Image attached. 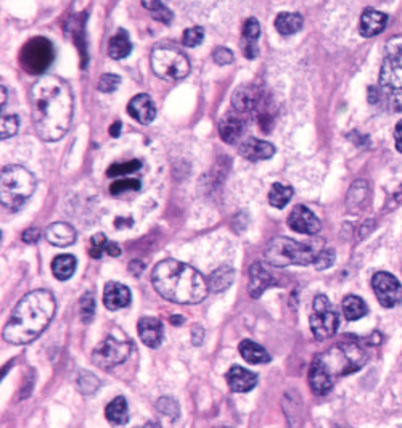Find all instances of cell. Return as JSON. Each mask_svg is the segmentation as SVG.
<instances>
[{
  "label": "cell",
  "mask_w": 402,
  "mask_h": 428,
  "mask_svg": "<svg viewBox=\"0 0 402 428\" xmlns=\"http://www.w3.org/2000/svg\"><path fill=\"white\" fill-rule=\"evenodd\" d=\"M57 311L55 296L49 290H34L23 296L11 313L4 328L5 342L11 345H26L37 338Z\"/></svg>",
  "instance_id": "2"
},
{
  "label": "cell",
  "mask_w": 402,
  "mask_h": 428,
  "mask_svg": "<svg viewBox=\"0 0 402 428\" xmlns=\"http://www.w3.org/2000/svg\"><path fill=\"white\" fill-rule=\"evenodd\" d=\"M333 262H335V250L325 248V250L320 251L314 265H316L317 271H325V269L333 266Z\"/></svg>",
  "instance_id": "43"
},
{
  "label": "cell",
  "mask_w": 402,
  "mask_h": 428,
  "mask_svg": "<svg viewBox=\"0 0 402 428\" xmlns=\"http://www.w3.org/2000/svg\"><path fill=\"white\" fill-rule=\"evenodd\" d=\"M151 284L165 300L177 304H196L208 296L209 285L203 275L185 262L165 260L155 266Z\"/></svg>",
  "instance_id": "3"
},
{
  "label": "cell",
  "mask_w": 402,
  "mask_h": 428,
  "mask_svg": "<svg viewBox=\"0 0 402 428\" xmlns=\"http://www.w3.org/2000/svg\"><path fill=\"white\" fill-rule=\"evenodd\" d=\"M132 351V343L127 340H118L114 337H107L98 345L92 354L95 364L102 369H112L119 366L129 357Z\"/></svg>",
  "instance_id": "11"
},
{
  "label": "cell",
  "mask_w": 402,
  "mask_h": 428,
  "mask_svg": "<svg viewBox=\"0 0 402 428\" xmlns=\"http://www.w3.org/2000/svg\"><path fill=\"white\" fill-rule=\"evenodd\" d=\"M367 359L365 351L354 342H343L314 357L309 367V386L317 395H327L335 380L359 371Z\"/></svg>",
  "instance_id": "4"
},
{
  "label": "cell",
  "mask_w": 402,
  "mask_h": 428,
  "mask_svg": "<svg viewBox=\"0 0 402 428\" xmlns=\"http://www.w3.org/2000/svg\"><path fill=\"white\" fill-rule=\"evenodd\" d=\"M242 357L249 364H267L271 362V354L267 353L266 348H262L261 345L252 342V340H243L238 347Z\"/></svg>",
  "instance_id": "24"
},
{
  "label": "cell",
  "mask_w": 402,
  "mask_h": 428,
  "mask_svg": "<svg viewBox=\"0 0 402 428\" xmlns=\"http://www.w3.org/2000/svg\"><path fill=\"white\" fill-rule=\"evenodd\" d=\"M203 39H205V31H203V28H200V26L187 29V31H185L184 36H182L185 47L200 45L203 42Z\"/></svg>",
  "instance_id": "40"
},
{
  "label": "cell",
  "mask_w": 402,
  "mask_h": 428,
  "mask_svg": "<svg viewBox=\"0 0 402 428\" xmlns=\"http://www.w3.org/2000/svg\"><path fill=\"white\" fill-rule=\"evenodd\" d=\"M45 238L54 246L65 248V246L76 242V231L73 226L66 224V222H54V224L45 229Z\"/></svg>",
  "instance_id": "23"
},
{
  "label": "cell",
  "mask_w": 402,
  "mask_h": 428,
  "mask_svg": "<svg viewBox=\"0 0 402 428\" xmlns=\"http://www.w3.org/2000/svg\"><path fill=\"white\" fill-rule=\"evenodd\" d=\"M234 277H235V271L232 269L230 266H220L215 269V271L209 275V289H211L213 291L219 293V291H224L229 289V287L232 285V282H234Z\"/></svg>",
  "instance_id": "28"
},
{
  "label": "cell",
  "mask_w": 402,
  "mask_h": 428,
  "mask_svg": "<svg viewBox=\"0 0 402 428\" xmlns=\"http://www.w3.org/2000/svg\"><path fill=\"white\" fill-rule=\"evenodd\" d=\"M132 50V42L129 39V34L126 31H119L116 36L112 37L108 44V55L113 58V60H121V58H126L131 54Z\"/></svg>",
  "instance_id": "29"
},
{
  "label": "cell",
  "mask_w": 402,
  "mask_h": 428,
  "mask_svg": "<svg viewBox=\"0 0 402 428\" xmlns=\"http://www.w3.org/2000/svg\"><path fill=\"white\" fill-rule=\"evenodd\" d=\"M394 140H396V149H398V151H401L402 154V120L398 122V125H396Z\"/></svg>",
  "instance_id": "48"
},
{
  "label": "cell",
  "mask_w": 402,
  "mask_h": 428,
  "mask_svg": "<svg viewBox=\"0 0 402 428\" xmlns=\"http://www.w3.org/2000/svg\"><path fill=\"white\" fill-rule=\"evenodd\" d=\"M218 428H224V427H218Z\"/></svg>",
  "instance_id": "56"
},
{
  "label": "cell",
  "mask_w": 402,
  "mask_h": 428,
  "mask_svg": "<svg viewBox=\"0 0 402 428\" xmlns=\"http://www.w3.org/2000/svg\"><path fill=\"white\" fill-rule=\"evenodd\" d=\"M141 189V180L137 179H118L110 185L112 195H121L124 192H136Z\"/></svg>",
  "instance_id": "38"
},
{
  "label": "cell",
  "mask_w": 402,
  "mask_h": 428,
  "mask_svg": "<svg viewBox=\"0 0 402 428\" xmlns=\"http://www.w3.org/2000/svg\"><path fill=\"white\" fill-rule=\"evenodd\" d=\"M261 36V26L259 21L256 18H248L243 25V33H242V39L247 40H254L258 42V39Z\"/></svg>",
  "instance_id": "41"
},
{
  "label": "cell",
  "mask_w": 402,
  "mask_h": 428,
  "mask_svg": "<svg viewBox=\"0 0 402 428\" xmlns=\"http://www.w3.org/2000/svg\"><path fill=\"white\" fill-rule=\"evenodd\" d=\"M121 127H122L121 122H119V121H116L114 125H113L112 127H110V134H112L113 137H118V136H119V132H121Z\"/></svg>",
  "instance_id": "51"
},
{
  "label": "cell",
  "mask_w": 402,
  "mask_h": 428,
  "mask_svg": "<svg viewBox=\"0 0 402 428\" xmlns=\"http://www.w3.org/2000/svg\"><path fill=\"white\" fill-rule=\"evenodd\" d=\"M388 25V15L374 8H365L362 16H360L359 31L364 37H374L377 34L384 31Z\"/></svg>",
  "instance_id": "22"
},
{
  "label": "cell",
  "mask_w": 402,
  "mask_h": 428,
  "mask_svg": "<svg viewBox=\"0 0 402 428\" xmlns=\"http://www.w3.org/2000/svg\"><path fill=\"white\" fill-rule=\"evenodd\" d=\"M121 84V78L118 74H103L98 82V89L100 92H114Z\"/></svg>",
  "instance_id": "44"
},
{
  "label": "cell",
  "mask_w": 402,
  "mask_h": 428,
  "mask_svg": "<svg viewBox=\"0 0 402 428\" xmlns=\"http://www.w3.org/2000/svg\"><path fill=\"white\" fill-rule=\"evenodd\" d=\"M107 237H105L103 233H97V236H94L90 240V256L95 258V260L102 258L103 253H107Z\"/></svg>",
  "instance_id": "42"
},
{
  "label": "cell",
  "mask_w": 402,
  "mask_h": 428,
  "mask_svg": "<svg viewBox=\"0 0 402 428\" xmlns=\"http://www.w3.org/2000/svg\"><path fill=\"white\" fill-rule=\"evenodd\" d=\"M78 386L83 395H94L100 388V380L89 371H81L78 375Z\"/></svg>",
  "instance_id": "33"
},
{
  "label": "cell",
  "mask_w": 402,
  "mask_h": 428,
  "mask_svg": "<svg viewBox=\"0 0 402 428\" xmlns=\"http://www.w3.org/2000/svg\"><path fill=\"white\" fill-rule=\"evenodd\" d=\"M380 91L396 111H402V49L386 57L380 69Z\"/></svg>",
  "instance_id": "8"
},
{
  "label": "cell",
  "mask_w": 402,
  "mask_h": 428,
  "mask_svg": "<svg viewBox=\"0 0 402 428\" xmlns=\"http://www.w3.org/2000/svg\"><path fill=\"white\" fill-rule=\"evenodd\" d=\"M169 320H171L174 325H182L184 324V318H180V316H174V318H171Z\"/></svg>",
  "instance_id": "53"
},
{
  "label": "cell",
  "mask_w": 402,
  "mask_h": 428,
  "mask_svg": "<svg viewBox=\"0 0 402 428\" xmlns=\"http://www.w3.org/2000/svg\"><path fill=\"white\" fill-rule=\"evenodd\" d=\"M291 198H293V187L285 185V184H273L269 192V203L273 208L282 209L287 207Z\"/></svg>",
  "instance_id": "31"
},
{
  "label": "cell",
  "mask_w": 402,
  "mask_h": 428,
  "mask_svg": "<svg viewBox=\"0 0 402 428\" xmlns=\"http://www.w3.org/2000/svg\"><path fill=\"white\" fill-rule=\"evenodd\" d=\"M108 422H112L113 425H126L129 422V407H127V401L122 396L114 398V400L108 404L107 410Z\"/></svg>",
  "instance_id": "26"
},
{
  "label": "cell",
  "mask_w": 402,
  "mask_h": 428,
  "mask_svg": "<svg viewBox=\"0 0 402 428\" xmlns=\"http://www.w3.org/2000/svg\"><path fill=\"white\" fill-rule=\"evenodd\" d=\"M138 337L148 348H160L162 343V324L156 318H142L137 324Z\"/></svg>",
  "instance_id": "21"
},
{
  "label": "cell",
  "mask_w": 402,
  "mask_h": 428,
  "mask_svg": "<svg viewBox=\"0 0 402 428\" xmlns=\"http://www.w3.org/2000/svg\"><path fill=\"white\" fill-rule=\"evenodd\" d=\"M145 269V265L141 261V260H134L131 265H129V271L134 274V275H141Z\"/></svg>",
  "instance_id": "49"
},
{
  "label": "cell",
  "mask_w": 402,
  "mask_h": 428,
  "mask_svg": "<svg viewBox=\"0 0 402 428\" xmlns=\"http://www.w3.org/2000/svg\"><path fill=\"white\" fill-rule=\"evenodd\" d=\"M277 280L272 277V274L267 271V267L262 265V262H254V265L249 267V295L254 300L261 298L262 293H264L269 287L276 285Z\"/></svg>",
  "instance_id": "16"
},
{
  "label": "cell",
  "mask_w": 402,
  "mask_h": 428,
  "mask_svg": "<svg viewBox=\"0 0 402 428\" xmlns=\"http://www.w3.org/2000/svg\"><path fill=\"white\" fill-rule=\"evenodd\" d=\"M145 7L148 8L150 15L153 16L156 21L165 23V25H169L172 21V11L167 7H165L158 0H150V2H143Z\"/></svg>",
  "instance_id": "34"
},
{
  "label": "cell",
  "mask_w": 402,
  "mask_h": 428,
  "mask_svg": "<svg viewBox=\"0 0 402 428\" xmlns=\"http://www.w3.org/2000/svg\"><path fill=\"white\" fill-rule=\"evenodd\" d=\"M305 20L300 13H293V11H282L276 18V29L282 36H291L301 31Z\"/></svg>",
  "instance_id": "25"
},
{
  "label": "cell",
  "mask_w": 402,
  "mask_h": 428,
  "mask_svg": "<svg viewBox=\"0 0 402 428\" xmlns=\"http://www.w3.org/2000/svg\"><path fill=\"white\" fill-rule=\"evenodd\" d=\"M31 113L37 136L45 142H55L69 131L73 121V91L58 76H42L32 86Z\"/></svg>",
  "instance_id": "1"
},
{
  "label": "cell",
  "mask_w": 402,
  "mask_h": 428,
  "mask_svg": "<svg viewBox=\"0 0 402 428\" xmlns=\"http://www.w3.org/2000/svg\"><path fill=\"white\" fill-rule=\"evenodd\" d=\"M143 428H161V425L158 422H147V424L143 425Z\"/></svg>",
  "instance_id": "54"
},
{
  "label": "cell",
  "mask_w": 402,
  "mask_h": 428,
  "mask_svg": "<svg viewBox=\"0 0 402 428\" xmlns=\"http://www.w3.org/2000/svg\"><path fill=\"white\" fill-rule=\"evenodd\" d=\"M225 380L229 388L235 393H248L258 385V375L240 366L230 367V371L225 374Z\"/></svg>",
  "instance_id": "17"
},
{
  "label": "cell",
  "mask_w": 402,
  "mask_h": 428,
  "mask_svg": "<svg viewBox=\"0 0 402 428\" xmlns=\"http://www.w3.org/2000/svg\"><path fill=\"white\" fill-rule=\"evenodd\" d=\"M203 337H205V332H203V328L200 325H194V328H191V342H194L195 347H198V345L203 343Z\"/></svg>",
  "instance_id": "47"
},
{
  "label": "cell",
  "mask_w": 402,
  "mask_h": 428,
  "mask_svg": "<svg viewBox=\"0 0 402 428\" xmlns=\"http://www.w3.org/2000/svg\"><path fill=\"white\" fill-rule=\"evenodd\" d=\"M141 166H142V163L138 160H131V161H126V163H114L113 166H110L108 175H110V178H119V175L138 171Z\"/></svg>",
  "instance_id": "37"
},
{
  "label": "cell",
  "mask_w": 402,
  "mask_h": 428,
  "mask_svg": "<svg viewBox=\"0 0 402 428\" xmlns=\"http://www.w3.org/2000/svg\"><path fill=\"white\" fill-rule=\"evenodd\" d=\"M262 102V93L256 86L247 84L238 87V89L232 93V108L238 111L240 115L252 113V111L258 110Z\"/></svg>",
  "instance_id": "14"
},
{
  "label": "cell",
  "mask_w": 402,
  "mask_h": 428,
  "mask_svg": "<svg viewBox=\"0 0 402 428\" xmlns=\"http://www.w3.org/2000/svg\"><path fill=\"white\" fill-rule=\"evenodd\" d=\"M103 303L107 309L110 311H118L126 306H129L131 303V290L126 285L119 282H108L105 285L103 291Z\"/></svg>",
  "instance_id": "20"
},
{
  "label": "cell",
  "mask_w": 402,
  "mask_h": 428,
  "mask_svg": "<svg viewBox=\"0 0 402 428\" xmlns=\"http://www.w3.org/2000/svg\"><path fill=\"white\" fill-rule=\"evenodd\" d=\"M240 154L243 158H247L249 161H261V160H269L276 154V146L266 140H259L254 137H249L243 140L238 146Z\"/></svg>",
  "instance_id": "19"
},
{
  "label": "cell",
  "mask_w": 402,
  "mask_h": 428,
  "mask_svg": "<svg viewBox=\"0 0 402 428\" xmlns=\"http://www.w3.org/2000/svg\"><path fill=\"white\" fill-rule=\"evenodd\" d=\"M107 255H110V256H119L121 255V248L114 242H108V245H107Z\"/></svg>",
  "instance_id": "50"
},
{
  "label": "cell",
  "mask_w": 402,
  "mask_h": 428,
  "mask_svg": "<svg viewBox=\"0 0 402 428\" xmlns=\"http://www.w3.org/2000/svg\"><path fill=\"white\" fill-rule=\"evenodd\" d=\"M54 45L45 37H34L26 42L20 54L21 66L31 74H42L54 62Z\"/></svg>",
  "instance_id": "9"
},
{
  "label": "cell",
  "mask_w": 402,
  "mask_h": 428,
  "mask_svg": "<svg viewBox=\"0 0 402 428\" xmlns=\"http://www.w3.org/2000/svg\"><path fill=\"white\" fill-rule=\"evenodd\" d=\"M36 190V178L26 168L11 164L0 174V202L8 211H18Z\"/></svg>",
  "instance_id": "6"
},
{
  "label": "cell",
  "mask_w": 402,
  "mask_h": 428,
  "mask_svg": "<svg viewBox=\"0 0 402 428\" xmlns=\"http://www.w3.org/2000/svg\"><path fill=\"white\" fill-rule=\"evenodd\" d=\"M213 60L220 64V66H223V64H230L234 62V54H232V50L227 49V47H218V49L213 52Z\"/></svg>",
  "instance_id": "45"
},
{
  "label": "cell",
  "mask_w": 402,
  "mask_h": 428,
  "mask_svg": "<svg viewBox=\"0 0 402 428\" xmlns=\"http://www.w3.org/2000/svg\"><path fill=\"white\" fill-rule=\"evenodd\" d=\"M23 242L28 243V245H34L39 242L40 238V231L36 227H31V229H26L25 232H23Z\"/></svg>",
  "instance_id": "46"
},
{
  "label": "cell",
  "mask_w": 402,
  "mask_h": 428,
  "mask_svg": "<svg viewBox=\"0 0 402 428\" xmlns=\"http://www.w3.org/2000/svg\"><path fill=\"white\" fill-rule=\"evenodd\" d=\"M367 195H369V184L365 180H355L348 192V207L351 209L360 207L365 202Z\"/></svg>",
  "instance_id": "32"
},
{
  "label": "cell",
  "mask_w": 402,
  "mask_h": 428,
  "mask_svg": "<svg viewBox=\"0 0 402 428\" xmlns=\"http://www.w3.org/2000/svg\"><path fill=\"white\" fill-rule=\"evenodd\" d=\"M372 287L383 308H394L402 301V285L393 274L377 272L372 277Z\"/></svg>",
  "instance_id": "12"
},
{
  "label": "cell",
  "mask_w": 402,
  "mask_h": 428,
  "mask_svg": "<svg viewBox=\"0 0 402 428\" xmlns=\"http://www.w3.org/2000/svg\"><path fill=\"white\" fill-rule=\"evenodd\" d=\"M367 313H369V309H367V304L360 296L349 295L343 300V314H345L348 320H359Z\"/></svg>",
  "instance_id": "30"
},
{
  "label": "cell",
  "mask_w": 402,
  "mask_h": 428,
  "mask_svg": "<svg viewBox=\"0 0 402 428\" xmlns=\"http://www.w3.org/2000/svg\"><path fill=\"white\" fill-rule=\"evenodd\" d=\"M244 132V120L243 115L232 110L227 111L219 122V134L227 144H235Z\"/></svg>",
  "instance_id": "15"
},
{
  "label": "cell",
  "mask_w": 402,
  "mask_h": 428,
  "mask_svg": "<svg viewBox=\"0 0 402 428\" xmlns=\"http://www.w3.org/2000/svg\"><path fill=\"white\" fill-rule=\"evenodd\" d=\"M288 226L291 231L298 233H306V236H316L320 231V221L311 209L298 204L295 207L288 216Z\"/></svg>",
  "instance_id": "13"
},
{
  "label": "cell",
  "mask_w": 402,
  "mask_h": 428,
  "mask_svg": "<svg viewBox=\"0 0 402 428\" xmlns=\"http://www.w3.org/2000/svg\"><path fill=\"white\" fill-rule=\"evenodd\" d=\"M151 69L165 81H180L190 73L187 55L171 47H156L151 52Z\"/></svg>",
  "instance_id": "7"
},
{
  "label": "cell",
  "mask_w": 402,
  "mask_h": 428,
  "mask_svg": "<svg viewBox=\"0 0 402 428\" xmlns=\"http://www.w3.org/2000/svg\"><path fill=\"white\" fill-rule=\"evenodd\" d=\"M312 308L314 313L311 319H309V325H311L314 337L319 340L333 337L338 330V325H340V318H338L336 311L331 306L329 298L325 295L316 296Z\"/></svg>",
  "instance_id": "10"
},
{
  "label": "cell",
  "mask_w": 402,
  "mask_h": 428,
  "mask_svg": "<svg viewBox=\"0 0 402 428\" xmlns=\"http://www.w3.org/2000/svg\"><path fill=\"white\" fill-rule=\"evenodd\" d=\"M95 316V298L94 293L87 291L81 298V319H83L84 324H90L92 319Z\"/></svg>",
  "instance_id": "36"
},
{
  "label": "cell",
  "mask_w": 402,
  "mask_h": 428,
  "mask_svg": "<svg viewBox=\"0 0 402 428\" xmlns=\"http://www.w3.org/2000/svg\"><path fill=\"white\" fill-rule=\"evenodd\" d=\"M20 120L16 115H2L0 118V137L4 140L13 137L18 132Z\"/></svg>",
  "instance_id": "35"
},
{
  "label": "cell",
  "mask_w": 402,
  "mask_h": 428,
  "mask_svg": "<svg viewBox=\"0 0 402 428\" xmlns=\"http://www.w3.org/2000/svg\"><path fill=\"white\" fill-rule=\"evenodd\" d=\"M127 111H129L132 118L141 122V125H150L156 116L155 103L147 93H138V96L131 98L129 105H127Z\"/></svg>",
  "instance_id": "18"
},
{
  "label": "cell",
  "mask_w": 402,
  "mask_h": 428,
  "mask_svg": "<svg viewBox=\"0 0 402 428\" xmlns=\"http://www.w3.org/2000/svg\"><path fill=\"white\" fill-rule=\"evenodd\" d=\"M5 96H7V89H5V86H2V108L5 107Z\"/></svg>",
  "instance_id": "55"
},
{
  "label": "cell",
  "mask_w": 402,
  "mask_h": 428,
  "mask_svg": "<svg viewBox=\"0 0 402 428\" xmlns=\"http://www.w3.org/2000/svg\"><path fill=\"white\" fill-rule=\"evenodd\" d=\"M76 266H78V261L73 255H60L52 261V272L58 280H68L74 275Z\"/></svg>",
  "instance_id": "27"
},
{
  "label": "cell",
  "mask_w": 402,
  "mask_h": 428,
  "mask_svg": "<svg viewBox=\"0 0 402 428\" xmlns=\"http://www.w3.org/2000/svg\"><path fill=\"white\" fill-rule=\"evenodd\" d=\"M322 242H306L300 243L293 238L277 237L267 243L264 250V258L273 267H287L291 265L307 266L316 262L322 248Z\"/></svg>",
  "instance_id": "5"
},
{
  "label": "cell",
  "mask_w": 402,
  "mask_h": 428,
  "mask_svg": "<svg viewBox=\"0 0 402 428\" xmlns=\"http://www.w3.org/2000/svg\"><path fill=\"white\" fill-rule=\"evenodd\" d=\"M367 222H369V221H367ZM367 222H365V224L362 226V231H360V233H359L360 238L365 237V233H369V232L372 231V227H374V221H372V224H370L369 227H367Z\"/></svg>",
  "instance_id": "52"
},
{
  "label": "cell",
  "mask_w": 402,
  "mask_h": 428,
  "mask_svg": "<svg viewBox=\"0 0 402 428\" xmlns=\"http://www.w3.org/2000/svg\"><path fill=\"white\" fill-rule=\"evenodd\" d=\"M156 407H158L160 412L162 415H166V417L176 419L179 415V404L176 400H172V398H161L158 400V404H156Z\"/></svg>",
  "instance_id": "39"
}]
</instances>
